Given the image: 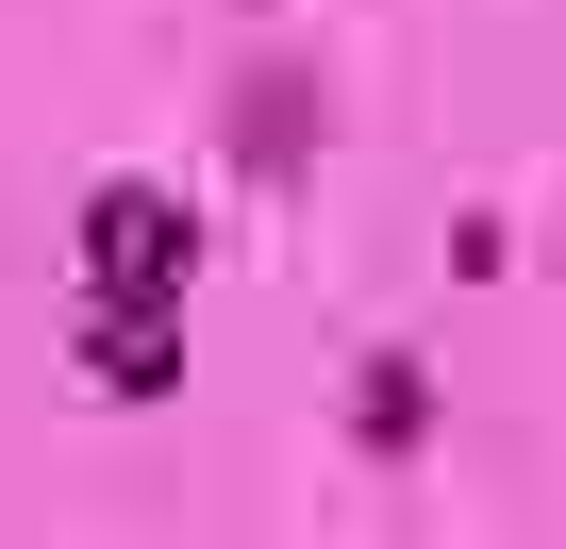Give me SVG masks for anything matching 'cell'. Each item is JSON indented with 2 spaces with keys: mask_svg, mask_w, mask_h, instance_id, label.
<instances>
[{
  "mask_svg": "<svg viewBox=\"0 0 566 549\" xmlns=\"http://www.w3.org/2000/svg\"><path fill=\"white\" fill-rule=\"evenodd\" d=\"M84 266H101V300H184L200 217H184L167 183H101V200H84Z\"/></svg>",
  "mask_w": 566,
  "mask_h": 549,
  "instance_id": "6da1fadb",
  "label": "cell"
},
{
  "mask_svg": "<svg viewBox=\"0 0 566 549\" xmlns=\"http://www.w3.org/2000/svg\"><path fill=\"white\" fill-rule=\"evenodd\" d=\"M233 167H266V183L317 167V84H301V67H250V84H233Z\"/></svg>",
  "mask_w": 566,
  "mask_h": 549,
  "instance_id": "7a4b0ae2",
  "label": "cell"
},
{
  "mask_svg": "<svg viewBox=\"0 0 566 549\" xmlns=\"http://www.w3.org/2000/svg\"><path fill=\"white\" fill-rule=\"evenodd\" d=\"M84 367H101L117 400H167V383H184V334H167V300H101V317H84Z\"/></svg>",
  "mask_w": 566,
  "mask_h": 549,
  "instance_id": "3957f363",
  "label": "cell"
},
{
  "mask_svg": "<svg viewBox=\"0 0 566 549\" xmlns=\"http://www.w3.org/2000/svg\"><path fill=\"white\" fill-rule=\"evenodd\" d=\"M350 433L400 466V450H433V367L417 350H384V367H350Z\"/></svg>",
  "mask_w": 566,
  "mask_h": 549,
  "instance_id": "277c9868",
  "label": "cell"
}]
</instances>
